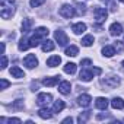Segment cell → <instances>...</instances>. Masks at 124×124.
Here are the masks:
<instances>
[{"label":"cell","mask_w":124,"mask_h":124,"mask_svg":"<svg viewBox=\"0 0 124 124\" xmlns=\"http://www.w3.org/2000/svg\"><path fill=\"white\" fill-rule=\"evenodd\" d=\"M93 16H95V22H96V23H102V22H105V19H107V16H108V12H107L105 8L96 6V8L93 9Z\"/></svg>","instance_id":"cell-1"},{"label":"cell","mask_w":124,"mask_h":124,"mask_svg":"<svg viewBox=\"0 0 124 124\" xmlns=\"http://www.w3.org/2000/svg\"><path fill=\"white\" fill-rule=\"evenodd\" d=\"M101 85L107 89H114L120 85V78L118 76H109V78H105L101 80Z\"/></svg>","instance_id":"cell-2"},{"label":"cell","mask_w":124,"mask_h":124,"mask_svg":"<svg viewBox=\"0 0 124 124\" xmlns=\"http://www.w3.org/2000/svg\"><path fill=\"white\" fill-rule=\"evenodd\" d=\"M58 15L66 18V19H70V18H73L76 15V12H75V8L72 5H63L58 9Z\"/></svg>","instance_id":"cell-3"},{"label":"cell","mask_w":124,"mask_h":124,"mask_svg":"<svg viewBox=\"0 0 124 124\" xmlns=\"http://www.w3.org/2000/svg\"><path fill=\"white\" fill-rule=\"evenodd\" d=\"M54 37H55V39H57L58 45H66V44L69 42L67 35L64 34V31H61V29H57V31L54 32Z\"/></svg>","instance_id":"cell-4"},{"label":"cell","mask_w":124,"mask_h":124,"mask_svg":"<svg viewBox=\"0 0 124 124\" xmlns=\"http://www.w3.org/2000/svg\"><path fill=\"white\" fill-rule=\"evenodd\" d=\"M23 64H25L28 69H34V67L38 66V60H37V57H35L34 54H28V55L23 58Z\"/></svg>","instance_id":"cell-5"},{"label":"cell","mask_w":124,"mask_h":124,"mask_svg":"<svg viewBox=\"0 0 124 124\" xmlns=\"http://www.w3.org/2000/svg\"><path fill=\"white\" fill-rule=\"evenodd\" d=\"M51 101H53L51 93H39V95H38V98H37V104H38V105H41V107L48 105Z\"/></svg>","instance_id":"cell-6"},{"label":"cell","mask_w":124,"mask_h":124,"mask_svg":"<svg viewBox=\"0 0 124 124\" xmlns=\"http://www.w3.org/2000/svg\"><path fill=\"white\" fill-rule=\"evenodd\" d=\"M70 89H72L70 82H67V80L60 82V85H58V92H60L61 95H69V93H70Z\"/></svg>","instance_id":"cell-7"},{"label":"cell","mask_w":124,"mask_h":124,"mask_svg":"<svg viewBox=\"0 0 124 124\" xmlns=\"http://www.w3.org/2000/svg\"><path fill=\"white\" fill-rule=\"evenodd\" d=\"M109 34H111L112 37H118V35H121V34H123V26H121V23L114 22V23L109 26Z\"/></svg>","instance_id":"cell-8"},{"label":"cell","mask_w":124,"mask_h":124,"mask_svg":"<svg viewBox=\"0 0 124 124\" xmlns=\"http://www.w3.org/2000/svg\"><path fill=\"white\" fill-rule=\"evenodd\" d=\"M92 78H93V72H92V69H86V67H83L82 72H80V80H83V82H89V80H92Z\"/></svg>","instance_id":"cell-9"},{"label":"cell","mask_w":124,"mask_h":124,"mask_svg":"<svg viewBox=\"0 0 124 124\" xmlns=\"http://www.w3.org/2000/svg\"><path fill=\"white\" fill-rule=\"evenodd\" d=\"M13 12H15L13 6H2V12H0V15H2L3 19H9L13 15Z\"/></svg>","instance_id":"cell-10"},{"label":"cell","mask_w":124,"mask_h":124,"mask_svg":"<svg viewBox=\"0 0 124 124\" xmlns=\"http://www.w3.org/2000/svg\"><path fill=\"white\" fill-rule=\"evenodd\" d=\"M72 31H73L76 35H80V34H83V32L86 31V25H85L83 22H78V23H75V25L72 26Z\"/></svg>","instance_id":"cell-11"},{"label":"cell","mask_w":124,"mask_h":124,"mask_svg":"<svg viewBox=\"0 0 124 124\" xmlns=\"http://www.w3.org/2000/svg\"><path fill=\"white\" fill-rule=\"evenodd\" d=\"M60 80V76H53V78H45L42 79V85L44 86H55Z\"/></svg>","instance_id":"cell-12"},{"label":"cell","mask_w":124,"mask_h":124,"mask_svg":"<svg viewBox=\"0 0 124 124\" xmlns=\"http://www.w3.org/2000/svg\"><path fill=\"white\" fill-rule=\"evenodd\" d=\"M91 101H92L91 95H86V93H83V95H80V96L78 98V102H79V105H82V107H89V105H91Z\"/></svg>","instance_id":"cell-13"},{"label":"cell","mask_w":124,"mask_h":124,"mask_svg":"<svg viewBox=\"0 0 124 124\" xmlns=\"http://www.w3.org/2000/svg\"><path fill=\"white\" fill-rule=\"evenodd\" d=\"M95 105H96V108H98V109H107V107H108V99H107V98L99 96V98H96Z\"/></svg>","instance_id":"cell-14"},{"label":"cell","mask_w":124,"mask_h":124,"mask_svg":"<svg viewBox=\"0 0 124 124\" xmlns=\"http://www.w3.org/2000/svg\"><path fill=\"white\" fill-rule=\"evenodd\" d=\"M61 63V58L58 57V55H51L48 60H47V66L48 67H55V66H58Z\"/></svg>","instance_id":"cell-15"},{"label":"cell","mask_w":124,"mask_h":124,"mask_svg":"<svg viewBox=\"0 0 124 124\" xmlns=\"http://www.w3.org/2000/svg\"><path fill=\"white\" fill-rule=\"evenodd\" d=\"M10 75H12L13 78H18V79L25 78V72H23L22 69H19L18 66H13V67L10 69Z\"/></svg>","instance_id":"cell-16"},{"label":"cell","mask_w":124,"mask_h":124,"mask_svg":"<svg viewBox=\"0 0 124 124\" xmlns=\"http://www.w3.org/2000/svg\"><path fill=\"white\" fill-rule=\"evenodd\" d=\"M48 34H50V31H48L47 28H44V26H39V28H37V29H35V35H37V37H39L41 39L47 38V37H48Z\"/></svg>","instance_id":"cell-17"},{"label":"cell","mask_w":124,"mask_h":124,"mask_svg":"<svg viewBox=\"0 0 124 124\" xmlns=\"http://www.w3.org/2000/svg\"><path fill=\"white\" fill-rule=\"evenodd\" d=\"M102 54H104L105 57H112V55L115 54V47H114V45H105V47L102 48Z\"/></svg>","instance_id":"cell-18"},{"label":"cell","mask_w":124,"mask_h":124,"mask_svg":"<svg viewBox=\"0 0 124 124\" xmlns=\"http://www.w3.org/2000/svg\"><path fill=\"white\" fill-rule=\"evenodd\" d=\"M111 107H112L114 109H123V108H124V101H123L121 98H114V99L111 101Z\"/></svg>","instance_id":"cell-19"},{"label":"cell","mask_w":124,"mask_h":124,"mask_svg":"<svg viewBox=\"0 0 124 124\" xmlns=\"http://www.w3.org/2000/svg\"><path fill=\"white\" fill-rule=\"evenodd\" d=\"M64 107H66L64 101L58 99V101H55V102H54V105H53V112H60V111H63V109H64Z\"/></svg>","instance_id":"cell-20"},{"label":"cell","mask_w":124,"mask_h":124,"mask_svg":"<svg viewBox=\"0 0 124 124\" xmlns=\"http://www.w3.org/2000/svg\"><path fill=\"white\" fill-rule=\"evenodd\" d=\"M66 55H69V57H76L78 54H79V48L76 47V45H70V47H67L66 48Z\"/></svg>","instance_id":"cell-21"},{"label":"cell","mask_w":124,"mask_h":124,"mask_svg":"<svg viewBox=\"0 0 124 124\" xmlns=\"http://www.w3.org/2000/svg\"><path fill=\"white\" fill-rule=\"evenodd\" d=\"M32 25H34V21L32 19H23V22H22V32L23 34L29 32V29H31Z\"/></svg>","instance_id":"cell-22"},{"label":"cell","mask_w":124,"mask_h":124,"mask_svg":"<svg viewBox=\"0 0 124 124\" xmlns=\"http://www.w3.org/2000/svg\"><path fill=\"white\" fill-rule=\"evenodd\" d=\"M31 45H29V39L28 38H22L21 41H19V45H18V48H19V51H25V50H28Z\"/></svg>","instance_id":"cell-23"},{"label":"cell","mask_w":124,"mask_h":124,"mask_svg":"<svg viewBox=\"0 0 124 124\" xmlns=\"http://www.w3.org/2000/svg\"><path fill=\"white\" fill-rule=\"evenodd\" d=\"M54 48H55V45H54L53 41H50V39L44 41V44H42V51H44V53H47V51H53Z\"/></svg>","instance_id":"cell-24"},{"label":"cell","mask_w":124,"mask_h":124,"mask_svg":"<svg viewBox=\"0 0 124 124\" xmlns=\"http://www.w3.org/2000/svg\"><path fill=\"white\" fill-rule=\"evenodd\" d=\"M38 115H39L41 118H44V120H50V118H51V111H50L48 108H41V109L38 111Z\"/></svg>","instance_id":"cell-25"},{"label":"cell","mask_w":124,"mask_h":124,"mask_svg":"<svg viewBox=\"0 0 124 124\" xmlns=\"http://www.w3.org/2000/svg\"><path fill=\"white\" fill-rule=\"evenodd\" d=\"M93 41H95L93 35H86V37L82 38V45H85V47H91V45L93 44Z\"/></svg>","instance_id":"cell-26"},{"label":"cell","mask_w":124,"mask_h":124,"mask_svg":"<svg viewBox=\"0 0 124 124\" xmlns=\"http://www.w3.org/2000/svg\"><path fill=\"white\" fill-rule=\"evenodd\" d=\"M64 72H66L67 75H75V73H76V64H75V63H67V64L64 66Z\"/></svg>","instance_id":"cell-27"},{"label":"cell","mask_w":124,"mask_h":124,"mask_svg":"<svg viewBox=\"0 0 124 124\" xmlns=\"http://www.w3.org/2000/svg\"><path fill=\"white\" fill-rule=\"evenodd\" d=\"M39 41H41V38H39V37H37V35L34 34V35L29 38V45H31V47H37V45L39 44Z\"/></svg>","instance_id":"cell-28"},{"label":"cell","mask_w":124,"mask_h":124,"mask_svg":"<svg viewBox=\"0 0 124 124\" xmlns=\"http://www.w3.org/2000/svg\"><path fill=\"white\" fill-rule=\"evenodd\" d=\"M12 108L16 109V111H18V109H22V108H23V101H22V99H16V101L13 102Z\"/></svg>","instance_id":"cell-29"},{"label":"cell","mask_w":124,"mask_h":124,"mask_svg":"<svg viewBox=\"0 0 124 124\" xmlns=\"http://www.w3.org/2000/svg\"><path fill=\"white\" fill-rule=\"evenodd\" d=\"M89 115H91V111H86V112H83V114H80V115H79L78 121H79V123H85V121L89 118Z\"/></svg>","instance_id":"cell-30"},{"label":"cell","mask_w":124,"mask_h":124,"mask_svg":"<svg viewBox=\"0 0 124 124\" xmlns=\"http://www.w3.org/2000/svg\"><path fill=\"white\" fill-rule=\"evenodd\" d=\"M44 2H45V0H29V5L32 8H38V6L44 5Z\"/></svg>","instance_id":"cell-31"},{"label":"cell","mask_w":124,"mask_h":124,"mask_svg":"<svg viewBox=\"0 0 124 124\" xmlns=\"http://www.w3.org/2000/svg\"><path fill=\"white\" fill-rule=\"evenodd\" d=\"M0 5L2 6H13L15 0H0Z\"/></svg>","instance_id":"cell-32"},{"label":"cell","mask_w":124,"mask_h":124,"mask_svg":"<svg viewBox=\"0 0 124 124\" xmlns=\"http://www.w3.org/2000/svg\"><path fill=\"white\" fill-rule=\"evenodd\" d=\"M0 86H2V89H6V88L10 86V83H9L6 79H2V80H0Z\"/></svg>","instance_id":"cell-33"},{"label":"cell","mask_w":124,"mask_h":124,"mask_svg":"<svg viewBox=\"0 0 124 124\" xmlns=\"http://www.w3.org/2000/svg\"><path fill=\"white\" fill-rule=\"evenodd\" d=\"M8 67V57L3 54L2 55V69H6Z\"/></svg>","instance_id":"cell-34"},{"label":"cell","mask_w":124,"mask_h":124,"mask_svg":"<svg viewBox=\"0 0 124 124\" xmlns=\"http://www.w3.org/2000/svg\"><path fill=\"white\" fill-rule=\"evenodd\" d=\"M91 63H92V61H91L89 58H85V60H82V61H80V66H83V67H88Z\"/></svg>","instance_id":"cell-35"},{"label":"cell","mask_w":124,"mask_h":124,"mask_svg":"<svg viewBox=\"0 0 124 124\" xmlns=\"http://www.w3.org/2000/svg\"><path fill=\"white\" fill-rule=\"evenodd\" d=\"M114 47H115V48H117L118 51H123V50H124V45H123V44H121L120 41H117V44H115Z\"/></svg>","instance_id":"cell-36"},{"label":"cell","mask_w":124,"mask_h":124,"mask_svg":"<svg viewBox=\"0 0 124 124\" xmlns=\"http://www.w3.org/2000/svg\"><path fill=\"white\" fill-rule=\"evenodd\" d=\"M8 123H10V124H12V123H16V124H19V123H22V121H21L19 118H9V120H8Z\"/></svg>","instance_id":"cell-37"},{"label":"cell","mask_w":124,"mask_h":124,"mask_svg":"<svg viewBox=\"0 0 124 124\" xmlns=\"http://www.w3.org/2000/svg\"><path fill=\"white\" fill-rule=\"evenodd\" d=\"M73 120H72V117H67L66 120H63V123H72Z\"/></svg>","instance_id":"cell-38"},{"label":"cell","mask_w":124,"mask_h":124,"mask_svg":"<svg viewBox=\"0 0 124 124\" xmlns=\"http://www.w3.org/2000/svg\"><path fill=\"white\" fill-rule=\"evenodd\" d=\"M120 2H123V3H124V0H120Z\"/></svg>","instance_id":"cell-39"},{"label":"cell","mask_w":124,"mask_h":124,"mask_svg":"<svg viewBox=\"0 0 124 124\" xmlns=\"http://www.w3.org/2000/svg\"><path fill=\"white\" fill-rule=\"evenodd\" d=\"M121 64H123V66H124V61H123V63H121Z\"/></svg>","instance_id":"cell-40"}]
</instances>
